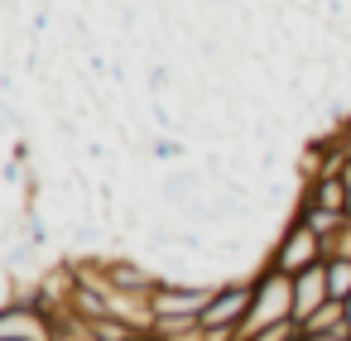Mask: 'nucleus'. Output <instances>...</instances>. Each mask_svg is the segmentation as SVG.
<instances>
[{
  "instance_id": "f257e3e1",
  "label": "nucleus",
  "mask_w": 351,
  "mask_h": 341,
  "mask_svg": "<svg viewBox=\"0 0 351 341\" xmlns=\"http://www.w3.org/2000/svg\"><path fill=\"white\" fill-rule=\"evenodd\" d=\"M250 283H255V298H250L245 322L236 327V341H250L265 327H279V322L293 317V274H279L274 264L260 260V269L250 274Z\"/></svg>"
},
{
  "instance_id": "f03ea898",
  "label": "nucleus",
  "mask_w": 351,
  "mask_h": 341,
  "mask_svg": "<svg viewBox=\"0 0 351 341\" xmlns=\"http://www.w3.org/2000/svg\"><path fill=\"white\" fill-rule=\"evenodd\" d=\"M322 260H327V240H322L303 216H289V221L279 226L274 245L265 250V264H274L279 274H303V269H313V264H322Z\"/></svg>"
},
{
  "instance_id": "7ed1b4c3",
  "label": "nucleus",
  "mask_w": 351,
  "mask_h": 341,
  "mask_svg": "<svg viewBox=\"0 0 351 341\" xmlns=\"http://www.w3.org/2000/svg\"><path fill=\"white\" fill-rule=\"evenodd\" d=\"M250 298H255V283H250V279H221L217 293H212V303L202 307L197 327H202L207 336H231V341H236V327L245 322Z\"/></svg>"
},
{
  "instance_id": "20e7f679",
  "label": "nucleus",
  "mask_w": 351,
  "mask_h": 341,
  "mask_svg": "<svg viewBox=\"0 0 351 341\" xmlns=\"http://www.w3.org/2000/svg\"><path fill=\"white\" fill-rule=\"evenodd\" d=\"M217 283H178V279H159V288L149 293L154 322H197L202 307L212 303Z\"/></svg>"
},
{
  "instance_id": "39448f33",
  "label": "nucleus",
  "mask_w": 351,
  "mask_h": 341,
  "mask_svg": "<svg viewBox=\"0 0 351 341\" xmlns=\"http://www.w3.org/2000/svg\"><path fill=\"white\" fill-rule=\"evenodd\" d=\"M0 341H49V317L34 303H0Z\"/></svg>"
},
{
  "instance_id": "423d86ee",
  "label": "nucleus",
  "mask_w": 351,
  "mask_h": 341,
  "mask_svg": "<svg viewBox=\"0 0 351 341\" xmlns=\"http://www.w3.org/2000/svg\"><path fill=\"white\" fill-rule=\"evenodd\" d=\"M322 303H332V288H327V264H313V269L293 274V322H308Z\"/></svg>"
},
{
  "instance_id": "0eeeda50",
  "label": "nucleus",
  "mask_w": 351,
  "mask_h": 341,
  "mask_svg": "<svg viewBox=\"0 0 351 341\" xmlns=\"http://www.w3.org/2000/svg\"><path fill=\"white\" fill-rule=\"evenodd\" d=\"M298 327H303V331H317V336H346V341H351V331H346V307H341L337 298L322 303V307H317L308 322H298Z\"/></svg>"
},
{
  "instance_id": "6e6552de",
  "label": "nucleus",
  "mask_w": 351,
  "mask_h": 341,
  "mask_svg": "<svg viewBox=\"0 0 351 341\" xmlns=\"http://www.w3.org/2000/svg\"><path fill=\"white\" fill-rule=\"evenodd\" d=\"M293 216H303V221H308V226H313L322 240H332V236H337V231L351 221V216H341V212H313V207H293Z\"/></svg>"
},
{
  "instance_id": "1a4fd4ad",
  "label": "nucleus",
  "mask_w": 351,
  "mask_h": 341,
  "mask_svg": "<svg viewBox=\"0 0 351 341\" xmlns=\"http://www.w3.org/2000/svg\"><path fill=\"white\" fill-rule=\"evenodd\" d=\"M145 331L140 327H130V322H121V317H101V322H92V341H140Z\"/></svg>"
},
{
  "instance_id": "9d476101",
  "label": "nucleus",
  "mask_w": 351,
  "mask_h": 341,
  "mask_svg": "<svg viewBox=\"0 0 351 341\" xmlns=\"http://www.w3.org/2000/svg\"><path fill=\"white\" fill-rule=\"evenodd\" d=\"M322 264H327V288H332V298L346 303V298H351V260H322Z\"/></svg>"
},
{
  "instance_id": "9b49d317",
  "label": "nucleus",
  "mask_w": 351,
  "mask_h": 341,
  "mask_svg": "<svg viewBox=\"0 0 351 341\" xmlns=\"http://www.w3.org/2000/svg\"><path fill=\"white\" fill-rule=\"evenodd\" d=\"M298 331H303V327L289 317V322H279V327H265V331H260V336H250V341H298Z\"/></svg>"
},
{
  "instance_id": "f8f14e48",
  "label": "nucleus",
  "mask_w": 351,
  "mask_h": 341,
  "mask_svg": "<svg viewBox=\"0 0 351 341\" xmlns=\"http://www.w3.org/2000/svg\"><path fill=\"white\" fill-rule=\"evenodd\" d=\"M327 260H351V221L327 240Z\"/></svg>"
},
{
  "instance_id": "ddd939ff",
  "label": "nucleus",
  "mask_w": 351,
  "mask_h": 341,
  "mask_svg": "<svg viewBox=\"0 0 351 341\" xmlns=\"http://www.w3.org/2000/svg\"><path fill=\"white\" fill-rule=\"evenodd\" d=\"M341 183H346V216H351V164L341 168Z\"/></svg>"
},
{
  "instance_id": "4468645a",
  "label": "nucleus",
  "mask_w": 351,
  "mask_h": 341,
  "mask_svg": "<svg viewBox=\"0 0 351 341\" xmlns=\"http://www.w3.org/2000/svg\"><path fill=\"white\" fill-rule=\"evenodd\" d=\"M298 341H346V336H317V331H298Z\"/></svg>"
},
{
  "instance_id": "2eb2a0df",
  "label": "nucleus",
  "mask_w": 351,
  "mask_h": 341,
  "mask_svg": "<svg viewBox=\"0 0 351 341\" xmlns=\"http://www.w3.org/2000/svg\"><path fill=\"white\" fill-rule=\"evenodd\" d=\"M341 307H346V331H351V298H346V303H341Z\"/></svg>"
},
{
  "instance_id": "dca6fc26",
  "label": "nucleus",
  "mask_w": 351,
  "mask_h": 341,
  "mask_svg": "<svg viewBox=\"0 0 351 341\" xmlns=\"http://www.w3.org/2000/svg\"><path fill=\"white\" fill-rule=\"evenodd\" d=\"M140 341H164V336H159V331H145V336H140Z\"/></svg>"
}]
</instances>
